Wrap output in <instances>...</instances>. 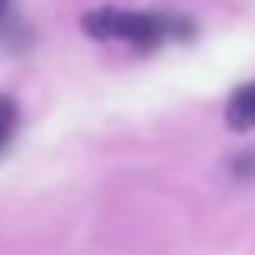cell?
Here are the masks:
<instances>
[{
    "label": "cell",
    "instance_id": "6da1fadb",
    "mask_svg": "<svg viewBox=\"0 0 255 255\" xmlns=\"http://www.w3.org/2000/svg\"><path fill=\"white\" fill-rule=\"evenodd\" d=\"M84 29L94 39H123L132 45H158L165 39H181L187 23L171 16H155V13H129V10H94L84 16Z\"/></svg>",
    "mask_w": 255,
    "mask_h": 255
},
{
    "label": "cell",
    "instance_id": "7a4b0ae2",
    "mask_svg": "<svg viewBox=\"0 0 255 255\" xmlns=\"http://www.w3.org/2000/svg\"><path fill=\"white\" fill-rule=\"evenodd\" d=\"M226 120H230L233 129H252V126H255V81L252 84H243L230 97Z\"/></svg>",
    "mask_w": 255,
    "mask_h": 255
},
{
    "label": "cell",
    "instance_id": "3957f363",
    "mask_svg": "<svg viewBox=\"0 0 255 255\" xmlns=\"http://www.w3.org/2000/svg\"><path fill=\"white\" fill-rule=\"evenodd\" d=\"M13 129H16V104L0 94V149L10 142Z\"/></svg>",
    "mask_w": 255,
    "mask_h": 255
},
{
    "label": "cell",
    "instance_id": "277c9868",
    "mask_svg": "<svg viewBox=\"0 0 255 255\" xmlns=\"http://www.w3.org/2000/svg\"><path fill=\"white\" fill-rule=\"evenodd\" d=\"M6 16H10V0H0V26L6 23Z\"/></svg>",
    "mask_w": 255,
    "mask_h": 255
}]
</instances>
